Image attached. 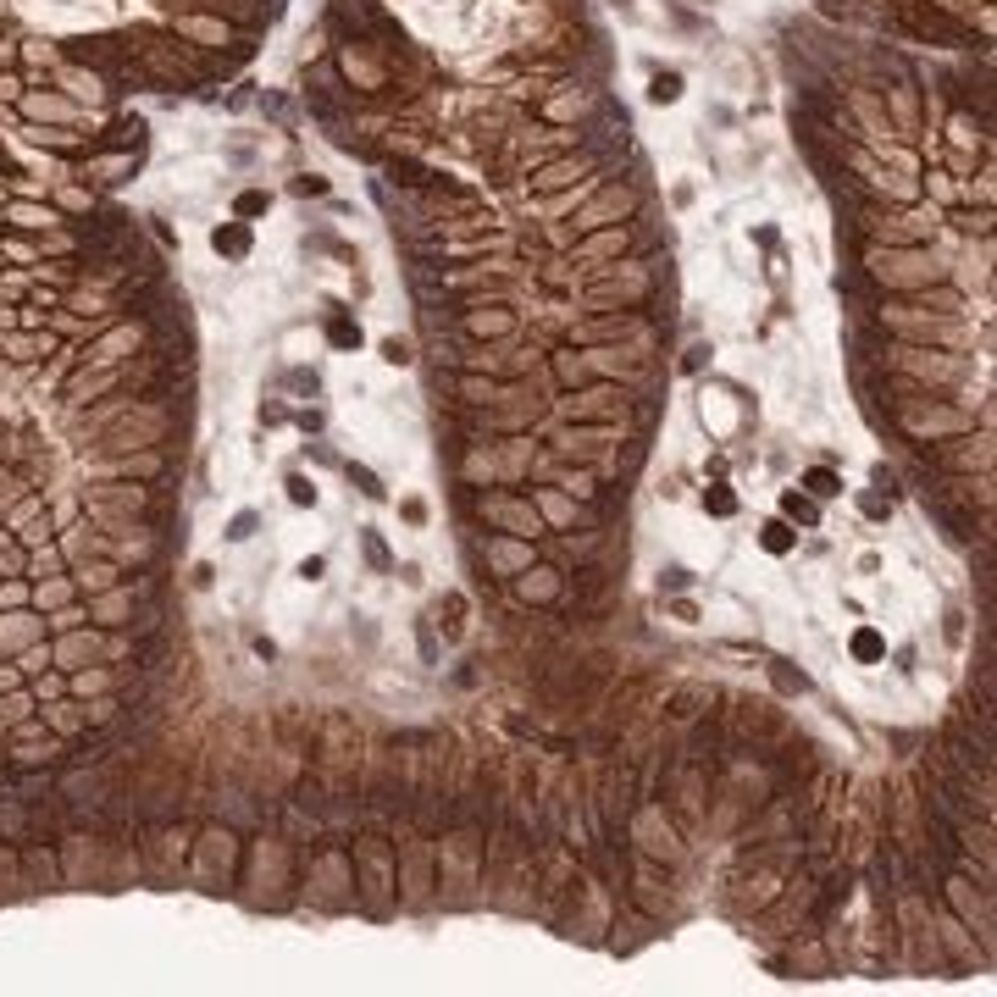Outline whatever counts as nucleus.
Instances as JSON below:
<instances>
[{"label":"nucleus","instance_id":"nucleus-40","mask_svg":"<svg viewBox=\"0 0 997 997\" xmlns=\"http://www.w3.org/2000/svg\"><path fill=\"white\" fill-rule=\"evenodd\" d=\"M289 499H294V505H311V499H316V488H311L305 477H289Z\"/></svg>","mask_w":997,"mask_h":997},{"label":"nucleus","instance_id":"nucleus-11","mask_svg":"<svg viewBox=\"0 0 997 997\" xmlns=\"http://www.w3.org/2000/svg\"><path fill=\"white\" fill-rule=\"evenodd\" d=\"M100 471H106V477H128V482H161V477L172 471V455H167V444H156V449H133V455L100 460Z\"/></svg>","mask_w":997,"mask_h":997},{"label":"nucleus","instance_id":"nucleus-6","mask_svg":"<svg viewBox=\"0 0 997 997\" xmlns=\"http://www.w3.org/2000/svg\"><path fill=\"white\" fill-rule=\"evenodd\" d=\"M355 887H361V898H372V903L394 887V853H388L383 837L355 842Z\"/></svg>","mask_w":997,"mask_h":997},{"label":"nucleus","instance_id":"nucleus-30","mask_svg":"<svg viewBox=\"0 0 997 997\" xmlns=\"http://www.w3.org/2000/svg\"><path fill=\"white\" fill-rule=\"evenodd\" d=\"M554 372H560V383L577 388L582 377H588V355H571V349H560V355H554Z\"/></svg>","mask_w":997,"mask_h":997},{"label":"nucleus","instance_id":"nucleus-31","mask_svg":"<svg viewBox=\"0 0 997 997\" xmlns=\"http://www.w3.org/2000/svg\"><path fill=\"white\" fill-rule=\"evenodd\" d=\"M50 538H56V521H50V510H45V516H34L23 532H17V543H23V549H39V543H50Z\"/></svg>","mask_w":997,"mask_h":997},{"label":"nucleus","instance_id":"nucleus-19","mask_svg":"<svg viewBox=\"0 0 997 997\" xmlns=\"http://www.w3.org/2000/svg\"><path fill=\"white\" fill-rule=\"evenodd\" d=\"M632 205H637V194H632V189H604V200H599V205H588V211L577 217V233H593V228H604V222L626 217Z\"/></svg>","mask_w":997,"mask_h":997},{"label":"nucleus","instance_id":"nucleus-35","mask_svg":"<svg viewBox=\"0 0 997 997\" xmlns=\"http://www.w3.org/2000/svg\"><path fill=\"white\" fill-rule=\"evenodd\" d=\"M217 250L244 255V250H250V233H244V228H222V233H217Z\"/></svg>","mask_w":997,"mask_h":997},{"label":"nucleus","instance_id":"nucleus-24","mask_svg":"<svg viewBox=\"0 0 997 997\" xmlns=\"http://www.w3.org/2000/svg\"><path fill=\"white\" fill-rule=\"evenodd\" d=\"M488 560L499 565V571H521V565L532 560V549L516 538V532H505V538H488Z\"/></svg>","mask_w":997,"mask_h":997},{"label":"nucleus","instance_id":"nucleus-37","mask_svg":"<svg viewBox=\"0 0 997 997\" xmlns=\"http://www.w3.org/2000/svg\"><path fill=\"white\" fill-rule=\"evenodd\" d=\"M615 466H621V477H632L643 466V444H626V455H615Z\"/></svg>","mask_w":997,"mask_h":997},{"label":"nucleus","instance_id":"nucleus-7","mask_svg":"<svg viewBox=\"0 0 997 997\" xmlns=\"http://www.w3.org/2000/svg\"><path fill=\"white\" fill-rule=\"evenodd\" d=\"M626 405L632 399L621 394V388H610V383H599V388H582V394H571V399H560V416H571V421H621L626 416Z\"/></svg>","mask_w":997,"mask_h":997},{"label":"nucleus","instance_id":"nucleus-16","mask_svg":"<svg viewBox=\"0 0 997 997\" xmlns=\"http://www.w3.org/2000/svg\"><path fill=\"white\" fill-rule=\"evenodd\" d=\"M460 327L477 333V338H510L516 333V311H505V305H466Z\"/></svg>","mask_w":997,"mask_h":997},{"label":"nucleus","instance_id":"nucleus-47","mask_svg":"<svg viewBox=\"0 0 997 997\" xmlns=\"http://www.w3.org/2000/svg\"><path fill=\"white\" fill-rule=\"evenodd\" d=\"M250 532H255V516H239V521H233V532H228V538H233V543H244Z\"/></svg>","mask_w":997,"mask_h":997},{"label":"nucleus","instance_id":"nucleus-39","mask_svg":"<svg viewBox=\"0 0 997 997\" xmlns=\"http://www.w3.org/2000/svg\"><path fill=\"white\" fill-rule=\"evenodd\" d=\"M349 477L361 482V493H366V499H383V488H377V477H372V471H361V466H349Z\"/></svg>","mask_w":997,"mask_h":997},{"label":"nucleus","instance_id":"nucleus-8","mask_svg":"<svg viewBox=\"0 0 997 997\" xmlns=\"http://www.w3.org/2000/svg\"><path fill=\"white\" fill-rule=\"evenodd\" d=\"M111 388H122V366H78V372H67V383H61V394H67V410H84L95 405V399H106Z\"/></svg>","mask_w":997,"mask_h":997},{"label":"nucleus","instance_id":"nucleus-27","mask_svg":"<svg viewBox=\"0 0 997 997\" xmlns=\"http://www.w3.org/2000/svg\"><path fill=\"white\" fill-rule=\"evenodd\" d=\"M698 704H709V687H676V693L665 698V715L687 726V721L698 715Z\"/></svg>","mask_w":997,"mask_h":997},{"label":"nucleus","instance_id":"nucleus-4","mask_svg":"<svg viewBox=\"0 0 997 997\" xmlns=\"http://www.w3.org/2000/svg\"><path fill=\"white\" fill-rule=\"evenodd\" d=\"M931 466L942 477H970V471H992V433H953L948 444L931 449Z\"/></svg>","mask_w":997,"mask_h":997},{"label":"nucleus","instance_id":"nucleus-34","mask_svg":"<svg viewBox=\"0 0 997 997\" xmlns=\"http://www.w3.org/2000/svg\"><path fill=\"white\" fill-rule=\"evenodd\" d=\"M45 665H50V643H34V649L17 654V671H23V676H39Z\"/></svg>","mask_w":997,"mask_h":997},{"label":"nucleus","instance_id":"nucleus-26","mask_svg":"<svg viewBox=\"0 0 997 997\" xmlns=\"http://www.w3.org/2000/svg\"><path fill=\"white\" fill-rule=\"evenodd\" d=\"M516 593L532 604H549L554 593H560V571H549V565H543V571H527V577L516 582Z\"/></svg>","mask_w":997,"mask_h":997},{"label":"nucleus","instance_id":"nucleus-22","mask_svg":"<svg viewBox=\"0 0 997 997\" xmlns=\"http://www.w3.org/2000/svg\"><path fill=\"white\" fill-rule=\"evenodd\" d=\"M704 781L709 776L698 765L682 770V787H676V815H682L687 826H698V820H704Z\"/></svg>","mask_w":997,"mask_h":997},{"label":"nucleus","instance_id":"nucleus-25","mask_svg":"<svg viewBox=\"0 0 997 997\" xmlns=\"http://www.w3.org/2000/svg\"><path fill=\"white\" fill-rule=\"evenodd\" d=\"M84 715H89V732H106V726L122 721V693H95L84 698Z\"/></svg>","mask_w":997,"mask_h":997},{"label":"nucleus","instance_id":"nucleus-23","mask_svg":"<svg viewBox=\"0 0 997 997\" xmlns=\"http://www.w3.org/2000/svg\"><path fill=\"white\" fill-rule=\"evenodd\" d=\"M449 388H455V394H460V405H499V383H493V377H482V372H466V377H455V383H449Z\"/></svg>","mask_w":997,"mask_h":997},{"label":"nucleus","instance_id":"nucleus-14","mask_svg":"<svg viewBox=\"0 0 997 997\" xmlns=\"http://www.w3.org/2000/svg\"><path fill=\"white\" fill-rule=\"evenodd\" d=\"M39 721H45V732L67 737V743H73L78 732H89L84 698H73V693H61V698H45V704H39Z\"/></svg>","mask_w":997,"mask_h":997},{"label":"nucleus","instance_id":"nucleus-1","mask_svg":"<svg viewBox=\"0 0 997 997\" xmlns=\"http://www.w3.org/2000/svg\"><path fill=\"white\" fill-rule=\"evenodd\" d=\"M881 366H892L898 377H909V383H920V388H942V394H953V383L970 377V366H964L959 355L925 349V344H887L881 349Z\"/></svg>","mask_w":997,"mask_h":997},{"label":"nucleus","instance_id":"nucleus-38","mask_svg":"<svg viewBox=\"0 0 997 997\" xmlns=\"http://www.w3.org/2000/svg\"><path fill=\"white\" fill-rule=\"evenodd\" d=\"M23 682L28 676L17 671V660H0V693H6V687H23Z\"/></svg>","mask_w":997,"mask_h":997},{"label":"nucleus","instance_id":"nucleus-13","mask_svg":"<svg viewBox=\"0 0 997 997\" xmlns=\"http://www.w3.org/2000/svg\"><path fill=\"white\" fill-rule=\"evenodd\" d=\"M133 588H128V577L117 582V588H106V593H95L89 599V626H100V632H122L128 626V615H133Z\"/></svg>","mask_w":997,"mask_h":997},{"label":"nucleus","instance_id":"nucleus-36","mask_svg":"<svg viewBox=\"0 0 997 997\" xmlns=\"http://www.w3.org/2000/svg\"><path fill=\"white\" fill-rule=\"evenodd\" d=\"M565 493H571V499H593V471H571V477H565Z\"/></svg>","mask_w":997,"mask_h":997},{"label":"nucleus","instance_id":"nucleus-45","mask_svg":"<svg viewBox=\"0 0 997 997\" xmlns=\"http://www.w3.org/2000/svg\"><path fill=\"white\" fill-rule=\"evenodd\" d=\"M787 516H798V521H815V510H809L804 499H798V493H787Z\"/></svg>","mask_w":997,"mask_h":997},{"label":"nucleus","instance_id":"nucleus-21","mask_svg":"<svg viewBox=\"0 0 997 997\" xmlns=\"http://www.w3.org/2000/svg\"><path fill=\"white\" fill-rule=\"evenodd\" d=\"M588 167H593V156H560V161H549V167L532 172V189H571Z\"/></svg>","mask_w":997,"mask_h":997},{"label":"nucleus","instance_id":"nucleus-20","mask_svg":"<svg viewBox=\"0 0 997 997\" xmlns=\"http://www.w3.org/2000/svg\"><path fill=\"white\" fill-rule=\"evenodd\" d=\"M39 715V698H34V687H6L0 693V737H12L23 721H34Z\"/></svg>","mask_w":997,"mask_h":997},{"label":"nucleus","instance_id":"nucleus-44","mask_svg":"<svg viewBox=\"0 0 997 997\" xmlns=\"http://www.w3.org/2000/svg\"><path fill=\"white\" fill-rule=\"evenodd\" d=\"M809 488H815L820 499H831V493H837V477H826V471H815V477H809Z\"/></svg>","mask_w":997,"mask_h":997},{"label":"nucleus","instance_id":"nucleus-29","mask_svg":"<svg viewBox=\"0 0 997 997\" xmlns=\"http://www.w3.org/2000/svg\"><path fill=\"white\" fill-rule=\"evenodd\" d=\"M23 604H34V582H28V577H6V582H0V610H23Z\"/></svg>","mask_w":997,"mask_h":997},{"label":"nucleus","instance_id":"nucleus-28","mask_svg":"<svg viewBox=\"0 0 997 997\" xmlns=\"http://www.w3.org/2000/svg\"><path fill=\"white\" fill-rule=\"evenodd\" d=\"M84 621H89V604H61V610L45 615V632L56 637V632H73V626H84Z\"/></svg>","mask_w":997,"mask_h":997},{"label":"nucleus","instance_id":"nucleus-46","mask_svg":"<svg viewBox=\"0 0 997 997\" xmlns=\"http://www.w3.org/2000/svg\"><path fill=\"white\" fill-rule=\"evenodd\" d=\"M676 89H682L676 78H654V100H676Z\"/></svg>","mask_w":997,"mask_h":997},{"label":"nucleus","instance_id":"nucleus-50","mask_svg":"<svg viewBox=\"0 0 997 997\" xmlns=\"http://www.w3.org/2000/svg\"><path fill=\"white\" fill-rule=\"evenodd\" d=\"M0 660H6V654H0Z\"/></svg>","mask_w":997,"mask_h":997},{"label":"nucleus","instance_id":"nucleus-49","mask_svg":"<svg viewBox=\"0 0 997 997\" xmlns=\"http://www.w3.org/2000/svg\"><path fill=\"white\" fill-rule=\"evenodd\" d=\"M366 554H372L377 565H388V554H383V543H377V532H366Z\"/></svg>","mask_w":997,"mask_h":997},{"label":"nucleus","instance_id":"nucleus-43","mask_svg":"<svg viewBox=\"0 0 997 997\" xmlns=\"http://www.w3.org/2000/svg\"><path fill=\"white\" fill-rule=\"evenodd\" d=\"M383 361H394V366H405V361H410V349H405V344H399V338H388V344H383Z\"/></svg>","mask_w":997,"mask_h":997},{"label":"nucleus","instance_id":"nucleus-3","mask_svg":"<svg viewBox=\"0 0 997 997\" xmlns=\"http://www.w3.org/2000/svg\"><path fill=\"white\" fill-rule=\"evenodd\" d=\"M887 23L909 39H925V45H964V39H970L959 17H948L942 6H931V0H898Z\"/></svg>","mask_w":997,"mask_h":997},{"label":"nucleus","instance_id":"nucleus-2","mask_svg":"<svg viewBox=\"0 0 997 997\" xmlns=\"http://www.w3.org/2000/svg\"><path fill=\"white\" fill-rule=\"evenodd\" d=\"M870 277L876 283H887V289H931V283H942V261L937 255H925L914 250V244H892V250H870Z\"/></svg>","mask_w":997,"mask_h":997},{"label":"nucleus","instance_id":"nucleus-15","mask_svg":"<svg viewBox=\"0 0 997 997\" xmlns=\"http://www.w3.org/2000/svg\"><path fill=\"white\" fill-rule=\"evenodd\" d=\"M122 577H128V571H122V565L111 560V554H89V560H78V565H73V582H78V593H84V599H95V593L117 588Z\"/></svg>","mask_w":997,"mask_h":997},{"label":"nucleus","instance_id":"nucleus-42","mask_svg":"<svg viewBox=\"0 0 997 997\" xmlns=\"http://www.w3.org/2000/svg\"><path fill=\"white\" fill-rule=\"evenodd\" d=\"M261 211H266V194H244L239 200V217H261Z\"/></svg>","mask_w":997,"mask_h":997},{"label":"nucleus","instance_id":"nucleus-12","mask_svg":"<svg viewBox=\"0 0 997 997\" xmlns=\"http://www.w3.org/2000/svg\"><path fill=\"white\" fill-rule=\"evenodd\" d=\"M482 516H493L505 532H516V538H538L543 532L538 510H532L527 499H516V493H488V499H482Z\"/></svg>","mask_w":997,"mask_h":997},{"label":"nucleus","instance_id":"nucleus-5","mask_svg":"<svg viewBox=\"0 0 997 997\" xmlns=\"http://www.w3.org/2000/svg\"><path fill=\"white\" fill-rule=\"evenodd\" d=\"M100 660H106V632H100V626L84 621V626H73V632L50 637V665H56V671H84V665H100Z\"/></svg>","mask_w":997,"mask_h":997},{"label":"nucleus","instance_id":"nucleus-18","mask_svg":"<svg viewBox=\"0 0 997 997\" xmlns=\"http://www.w3.org/2000/svg\"><path fill=\"white\" fill-rule=\"evenodd\" d=\"M78 599H84V593H78L73 571H56V577H39V582H34V610H39V615L61 610V604H78Z\"/></svg>","mask_w":997,"mask_h":997},{"label":"nucleus","instance_id":"nucleus-41","mask_svg":"<svg viewBox=\"0 0 997 997\" xmlns=\"http://www.w3.org/2000/svg\"><path fill=\"white\" fill-rule=\"evenodd\" d=\"M787 543H793V538H787V527H781V521H770V527H765V549H787Z\"/></svg>","mask_w":997,"mask_h":997},{"label":"nucleus","instance_id":"nucleus-9","mask_svg":"<svg viewBox=\"0 0 997 997\" xmlns=\"http://www.w3.org/2000/svg\"><path fill=\"white\" fill-rule=\"evenodd\" d=\"M34 643H45V615H39L34 604L0 610V654H6V660H17V654L34 649Z\"/></svg>","mask_w":997,"mask_h":997},{"label":"nucleus","instance_id":"nucleus-48","mask_svg":"<svg viewBox=\"0 0 997 997\" xmlns=\"http://www.w3.org/2000/svg\"><path fill=\"white\" fill-rule=\"evenodd\" d=\"M355 338H361V333H355L349 322H333V344H355Z\"/></svg>","mask_w":997,"mask_h":997},{"label":"nucleus","instance_id":"nucleus-32","mask_svg":"<svg viewBox=\"0 0 997 997\" xmlns=\"http://www.w3.org/2000/svg\"><path fill=\"white\" fill-rule=\"evenodd\" d=\"M615 250H626V233H599V239L582 244V261H604V255H615Z\"/></svg>","mask_w":997,"mask_h":997},{"label":"nucleus","instance_id":"nucleus-33","mask_svg":"<svg viewBox=\"0 0 997 997\" xmlns=\"http://www.w3.org/2000/svg\"><path fill=\"white\" fill-rule=\"evenodd\" d=\"M28 682H34V698H39V704L67 693V671H39V676H28Z\"/></svg>","mask_w":997,"mask_h":997},{"label":"nucleus","instance_id":"nucleus-17","mask_svg":"<svg viewBox=\"0 0 997 997\" xmlns=\"http://www.w3.org/2000/svg\"><path fill=\"white\" fill-rule=\"evenodd\" d=\"M67 693H73V698L122 693V671H111L106 660H100V665H84V671H67Z\"/></svg>","mask_w":997,"mask_h":997},{"label":"nucleus","instance_id":"nucleus-10","mask_svg":"<svg viewBox=\"0 0 997 997\" xmlns=\"http://www.w3.org/2000/svg\"><path fill=\"white\" fill-rule=\"evenodd\" d=\"M233 865H239V842H233V831L211 826V831L200 837V848H194V876H200V881H211V876L228 881Z\"/></svg>","mask_w":997,"mask_h":997}]
</instances>
